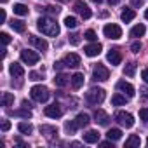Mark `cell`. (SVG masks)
I'll list each match as a JSON object with an SVG mask.
<instances>
[{"mask_svg":"<svg viewBox=\"0 0 148 148\" xmlns=\"http://www.w3.org/2000/svg\"><path fill=\"white\" fill-rule=\"evenodd\" d=\"M54 84H56L58 87H64V86L68 84V77L64 75V73H58V75L54 77Z\"/></svg>","mask_w":148,"mask_h":148,"instance_id":"28","label":"cell"},{"mask_svg":"<svg viewBox=\"0 0 148 148\" xmlns=\"http://www.w3.org/2000/svg\"><path fill=\"white\" fill-rule=\"evenodd\" d=\"M134 18H136V12H134L132 9H124L122 14H120V19H122L124 23H129V21H132Z\"/></svg>","mask_w":148,"mask_h":148,"instance_id":"21","label":"cell"},{"mask_svg":"<svg viewBox=\"0 0 148 148\" xmlns=\"http://www.w3.org/2000/svg\"><path fill=\"white\" fill-rule=\"evenodd\" d=\"M79 129V125H77V122L75 120H70V122H66L64 124V131L68 132V134H75V131Z\"/></svg>","mask_w":148,"mask_h":148,"instance_id":"33","label":"cell"},{"mask_svg":"<svg viewBox=\"0 0 148 148\" xmlns=\"http://www.w3.org/2000/svg\"><path fill=\"white\" fill-rule=\"evenodd\" d=\"M134 73H136V63H127V64L124 66V75L134 77Z\"/></svg>","mask_w":148,"mask_h":148,"instance_id":"31","label":"cell"},{"mask_svg":"<svg viewBox=\"0 0 148 148\" xmlns=\"http://www.w3.org/2000/svg\"><path fill=\"white\" fill-rule=\"evenodd\" d=\"M5 18H7V16H5V11H2V12H0V21L4 23V21H5Z\"/></svg>","mask_w":148,"mask_h":148,"instance_id":"46","label":"cell"},{"mask_svg":"<svg viewBox=\"0 0 148 148\" xmlns=\"http://www.w3.org/2000/svg\"><path fill=\"white\" fill-rule=\"evenodd\" d=\"M141 79H143V80L148 84V68H145V70L141 71Z\"/></svg>","mask_w":148,"mask_h":148,"instance_id":"44","label":"cell"},{"mask_svg":"<svg viewBox=\"0 0 148 148\" xmlns=\"http://www.w3.org/2000/svg\"><path fill=\"white\" fill-rule=\"evenodd\" d=\"M44 113H45V117H49V119H59V117H61V108H59L58 103H54V105H51V106H45Z\"/></svg>","mask_w":148,"mask_h":148,"instance_id":"13","label":"cell"},{"mask_svg":"<svg viewBox=\"0 0 148 148\" xmlns=\"http://www.w3.org/2000/svg\"><path fill=\"white\" fill-rule=\"evenodd\" d=\"M75 122H77V125H79V127H86V125H89L91 119H89V115H87V113H79V115H77V119H75Z\"/></svg>","mask_w":148,"mask_h":148,"instance_id":"22","label":"cell"},{"mask_svg":"<svg viewBox=\"0 0 148 148\" xmlns=\"http://www.w3.org/2000/svg\"><path fill=\"white\" fill-rule=\"evenodd\" d=\"M70 80H71V86H73V89H80V87L84 86V73H80V71L73 73Z\"/></svg>","mask_w":148,"mask_h":148,"instance_id":"17","label":"cell"},{"mask_svg":"<svg viewBox=\"0 0 148 148\" xmlns=\"http://www.w3.org/2000/svg\"><path fill=\"white\" fill-rule=\"evenodd\" d=\"M23 106H26V108H30V106H32V105H30V103H28V101H26V99H25V101H23Z\"/></svg>","mask_w":148,"mask_h":148,"instance_id":"49","label":"cell"},{"mask_svg":"<svg viewBox=\"0 0 148 148\" xmlns=\"http://www.w3.org/2000/svg\"><path fill=\"white\" fill-rule=\"evenodd\" d=\"M112 105H113V106L125 105V96H122V94H113V96H112Z\"/></svg>","mask_w":148,"mask_h":148,"instance_id":"35","label":"cell"},{"mask_svg":"<svg viewBox=\"0 0 148 148\" xmlns=\"http://www.w3.org/2000/svg\"><path fill=\"white\" fill-rule=\"evenodd\" d=\"M103 33H105V37L106 38H112V40H119L120 37H122V28L119 26V25H106L105 28H103Z\"/></svg>","mask_w":148,"mask_h":148,"instance_id":"5","label":"cell"},{"mask_svg":"<svg viewBox=\"0 0 148 148\" xmlns=\"http://www.w3.org/2000/svg\"><path fill=\"white\" fill-rule=\"evenodd\" d=\"M131 51L132 52H139L141 51V42H132L131 44Z\"/></svg>","mask_w":148,"mask_h":148,"instance_id":"40","label":"cell"},{"mask_svg":"<svg viewBox=\"0 0 148 148\" xmlns=\"http://www.w3.org/2000/svg\"><path fill=\"white\" fill-rule=\"evenodd\" d=\"M115 120L122 125V127H132L134 125V117L131 115V113H127V112H117L115 113Z\"/></svg>","mask_w":148,"mask_h":148,"instance_id":"6","label":"cell"},{"mask_svg":"<svg viewBox=\"0 0 148 148\" xmlns=\"http://www.w3.org/2000/svg\"><path fill=\"white\" fill-rule=\"evenodd\" d=\"M86 99L91 105H101L105 101V89H101V87L89 89V92H86Z\"/></svg>","mask_w":148,"mask_h":148,"instance_id":"3","label":"cell"},{"mask_svg":"<svg viewBox=\"0 0 148 148\" xmlns=\"http://www.w3.org/2000/svg\"><path fill=\"white\" fill-rule=\"evenodd\" d=\"M139 119L145 120V122H148V108H141L139 110Z\"/></svg>","mask_w":148,"mask_h":148,"instance_id":"38","label":"cell"},{"mask_svg":"<svg viewBox=\"0 0 148 148\" xmlns=\"http://www.w3.org/2000/svg\"><path fill=\"white\" fill-rule=\"evenodd\" d=\"M84 38H87V40H91V42H94L98 37H96V32L94 30H87L86 33H84Z\"/></svg>","mask_w":148,"mask_h":148,"instance_id":"36","label":"cell"},{"mask_svg":"<svg viewBox=\"0 0 148 148\" xmlns=\"http://www.w3.org/2000/svg\"><path fill=\"white\" fill-rule=\"evenodd\" d=\"M106 59H108V63H112V66H117L122 63V54L119 49H110L106 54Z\"/></svg>","mask_w":148,"mask_h":148,"instance_id":"11","label":"cell"},{"mask_svg":"<svg viewBox=\"0 0 148 148\" xmlns=\"http://www.w3.org/2000/svg\"><path fill=\"white\" fill-rule=\"evenodd\" d=\"M145 18H146V19H148V9H146V11H145Z\"/></svg>","mask_w":148,"mask_h":148,"instance_id":"51","label":"cell"},{"mask_svg":"<svg viewBox=\"0 0 148 148\" xmlns=\"http://www.w3.org/2000/svg\"><path fill=\"white\" fill-rule=\"evenodd\" d=\"M106 136H108V139H112V141H119V139L122 138V131L117 129V127H113V129H110V131L106 132Z\"/></svg>","mask_w":148,"mask_h":148,"instance_id":"27","label":"cell"},{"mask_svg":"<svg viewBox=\"0 0 148 148\" xmlns=\"http://www.w3.org/2000/svg\"><path fill=\"white\" fill-rule=\"evenodd\" d=\"M64 64L66 66H70V68H77L79 64H80V56L79 54H75V52H70V54H66L64 56Z\"/></svg>","mask_w":148,"mask_h":148,"instance_id":"12","label":"cell"},{"mask_svg":"<svg viewBox=\"0 0 148 148\" xmlns=\"http://www.w3.org/2000/svg\"><path fill=\"white\" fill-rule=\"evenodd\" d=\"M40 11L45 12L47 16H58V14L61 12V9H59L58 5H45V7H40Z\"/></svg>","mask_w":148,"mask_h":148,"instance_id":"20","label":"cell"},{"mask_svg":"<svg viewBox=\"0 0 148 148\" xmlns=\"http://www.w3.org/2000/svg\"><path fill=\"white\" fill-rule=\"evenodd\" d=\"M108 77H110V70H108L106 66H103V64H96V66L92 68V79H94V80H98V82H105V80H108Z\"/></svg>","mask_w":148,"mask_h":148,"instance_id":"4","label":"cell"},{"mask_svg":"<svg viewBox=\"0 0 148 148\" xmlns=\"http://www.w3.org/2000/svg\"><path fill=\"white\" fill-rule=\"evenodd\" d=\"M12 11H14V14H18V16H26V14H28V7H26L25 4H14Z\"/></svg>","mask_w":148,"mask_h":148,"instance_id":"29","label":"cell"},{"mask_svg":"<svg viewBox=\"0 0 148 148\" xmlns=\"http://www.w3.org/2000/svg\"><path fill=\"white\" fill-rule=\"evenodd\" d=\"M99 18H108V12H106V11H103V12L99 14Z\"/></svg>","mask_w":148,"mask_h":148,"instance_id":"48","label":"cell"},{"mask_svg":"<svg viewBox=\"0 0 148 148\" xmlns=\"http://www.w3.org/2000/svg\"><path fill=\"white\" fill-rule=\"evenodd\" d=\"M70 44H71V45H79V44H80V35H77V33L70 35Z\"/></svg>","mask_w":148,"mask_h":148,"instance_id":"37","label":"cell"},{"mask_svg":"<svg viewBox=\"0 0 148 148\" xmlns=\"http://www.w3.org/2000/svg\"><path fill=\"white\" fill-rule=\"evenodd\" d=\"M9 71H11V75H12L14 79H23V77H25V70H23V66L18 64V63H12V64L9 66Z\"/></svg>","mask_w":148,"mask_h":148,"instance_id":"16","label":"cell"},{"mask_svg":"<svg viewBox=\"0 0 148 148\" xmlns=\"http://www.w3.org/2000/svg\"><path fill=\"white\" fill-rule=\"evenodd\" d=\"M12 103H14V94L4 92V94H2V106H11Z\"/></svg>","mask_w":148,"mask_h":148,"instance_id":"32","label":"cell"},{"mask_svg":"<svg viewBox=\"0 0 148 148\" xmlns=\"http://www.w3.org/2000/svg\"><path fill=\"white\" fill-rule=\"evenodd\" d=\"M30 96H32V99H35L38 103H45L51 94H49V89L45 86H33L30 89Z\"/></svg>","mask_w":148,"mask_h":148,"instance_id":"2","label":"cell"},{"mask_svg":"<svg viewBox=\"0 0 148 148\" xmlns=\"http://www.w3.org/2000/svg\"><path fill=\"white\" fill-rule=\"evenodd\" d=\"M119 2H120V0H108L110 5H115V4H119Z\"/></svg>","mask_w":148,"mask_h":148,"instance_id":"47","label":"cell"},{"mask_svg":"<svg viewBox=\"0 0 148 148\" xmlns=\"http://www.w3.org/2000/svg\"><path fill=\"white\" fill-rule=\"evenodd\" d=\"M38 59H40V56L35 51H28V49L21 51V61L23 63H26V64H37Z\"/></svg>","mask_w":148,"mask_h":148,"instance_id":"8","label":"cell"},{"mask_svg":"<svg viewBox=\"0 0 148 148\" xmlns=\"http://www.w3.org/2000/svg\"><path fill=\"white\" fill-rule=\"evenodd\" d=\"M101 49H103V45H101V44H98V42H94V44L86 45V47H84V52H86L89 58H94V56H98V54L101 52Z\"/></svg>","mask_w":148,"mask_h":148,"instance_id":"14","label":"cell"},{"mask_svg":"<svg viewBox=\"0 0 148 148\" xmlns=\"http://www.w3.org/2000/svg\"><path fill=\"white\" fill-rule=\"evenodd\" d=\"M9 129H11V122H9V120H4V122H2V131L7 132Z\"/></svg>","mask_w":148,"mask_h":148,"instance_id":"43","label":"cell"},{"mask_svg":"<svg viewBox=\"0 0 148 148\" xmlns=\"http://www.w3.org/2000/svg\"><path fill=\"white\" fill-rule=\"evenodd\" d=\"M145 32H146L145 25H136V26L131 30V37H134V38H139V37H143V35H145Z\"/></svg>","mask_w":148,"mask_h":148,"instance_id":"24","label":"cell"},{"mask_svg":"<svg viewBox=\"0 0 148 148\" xmlns=\"http://www.w3.org/2000/svg\"><path fill=\"white\" fill-rule=\"evenodd\" d=\"M18 131H19L21 134H32V132H33V125L28 124V122H19V124H18Z\"/></svg>","mask_w":148,"mask_h":148,"instance_id":"25","label":"cell"},{"mask_svg":"<svg viewBox=\"0 0 148 148\" xmlns=\"http://www.w3.org/2000/svg\"><path fill=\"white\" fill-rule=\"evenodd\" d=\"M11 115H16V117H23V119H32V112L30 108L23 106V110H16V112H11Z\"/></svg>","mask_w":148,"mask_h":148,"instance_id":"30","label":"cell"},{"mask_svg":"<svg viewBox=\"0 0 148 148\" xmlns=\"http://www.w3.org/2000/svg\"><path fill=\"white\" fill-rule=\"evenodd\" d=\"M64 26H66V28H77V26H79L77 18H73V16H66V18H64Z\"/></svg>","mask_w":148,"mask_h":148,"instance_id":"34","label":"cell"},{"mask_svg":"<svg viewBox=\"0 0 148 148\" xmlns=\"http://www.w3.org/2000/svg\"><path fill=\"white\" fill-rule=\"evenodd\" d=\"M66 64H64V61H56L54 63V70H63Z\"/></svg>","mask_w":148,"mask_h":148,"instance_id":"42","label":"cell"},{"mask_svg":"<svg viewBox=\"0 0 148 148\" xmlns=\"http://www.w3.org/2000/svg\"><path fill=\"white\" fill-rule=\"evenodd\" d=\"M73 11H75L77 14H80L84 19H89V18L92 16V12H91L89 5H87L86 2H82V0H77V2L73 4Z\"/></svg>","mask_w":148,"mask_h":148,"instance_id":"7","label":"cell"},{"mask_svg":"<svg viewBox=\"0 0 148 148\" xmlns=\"http://www.w3.org/2000/svg\"><path fill=\"white\" fill-rule=\"evenodd\" d=\"M146 145H148V138H146Z\"/></svg>","mask_w":148,"mask_h":148,"instance_id":"55","label":"cell"},{"mask_svg":"<svg viewBox=\"0 0 148 148\" xmlns=\"http://www.w3.org/2000/svg\"><path fill=\"white\" fill-rule=\"evenodd\" d=\"M30 44H32L35 49H38V51H47V49H49L47 40L42 38V37H37V35H30Z\"/></svg>","mask_w":148,"mask_h":148,"instance_id":"9","label":"cell"},{"mask_svg":"<svg viewBox=\"0 0 148 148\" xmlns=\"http://www.w3.org/2000/svg\"><path fill=\"white\" fill-rule=\"evenodd\" d=\"M30 80H42V73L32 71V73H30Z\"/></svg>","mask_w":148,"mask_h":148,"instance_id":"39","label":"cell"},{"mask_svg":"<svg viewBox=\"0 0 148 148\" xmlns=\"http://www.w3.org/2000/svg\"><path fill=\"white\" fill-rule=\"evenodd\" d=\"M0 37H2V42H4V45H7L9 42H11V37H9V33H2V35H0Z\"/></svg>","mask_w":148,"mask_h":148,"instance_id":"41","label":"cell"},{"mask_svg":"<svg viewBox=\"0 0 148 148\" xmlns=\"http://www.w3.org/2000/svg\"><path fill=\"white\" fill-rule=\"evenodd\" d=\"M141 92H143V96H145V98H148V91H146V89H143Z\"/></svg>","mask_w":148,"mask_h":148,"instance_id":"50","label":"cell"},{"mask_svg":"<svg viewBox=\"0 0 148 148\" xmlns=\"http://www.w3.org/2000/svg\"><path fill=\"white\" fill-rule=\"evenodd\" d=\"M92 2H96V4H99V2H103V0H92Z\"/></svg>","mask_w":148,"mask_h":148,"instance_id":"53","label":"cell"},{"mask_svg":"<svg viewBox=\"0 0 148 148\" xmlns=\"http://www.w3.org/2000/svg\"><path fill=\"white\" fill-rule=\"evenodd\" d=\"M139 145H141V139H139L138 134H131V136L125 139V146H127V148H131V146H139Z\"/></svg>","mask_w":148,"mask_h":148,"instance_id":"26","label":"cell"},{"mask_svg":"<svg viewBox=\"0 0 148 148\" xmlns=\"http://www.w3.org/2000/svg\"><path fill=\"white\" fill-rule=\"evenodd\" d=\"M5 2H7V0H2V4H5Z\"/></svg>","mask_w":148,"mask_h":148,"instance_id":"54","label":"cell"},{"mask_svg":"<svg viewBox=\"0 0 148 148\" xmlns=\"http://www.w3.org/2000/svg\"><path fill=\"white\" fill-rule=\"evenodd\" d=\"M40 132L45 136V138H56L58 136V129L54 125H40Z\"/></svg>","mask_w":148,"mask_h":148,"instance_id":"18","label":"cell"},{"mask_svg":"<svg viewBox=\"0 0 148 148\" xmlns=\"http://www.w3.org/2000/svg\"><path fill=\"white\" fill-rule=\"evenodd\" d=\"M117 89L120 91V92H124L127 98H132L134 94H136V91H134V87L129 84V82H125V80H119L117 82Z\"/></svg>","mask_w":148,"mask_h":148,"instance_id":"10","label":"cell"},{"mask_svg":"<svg viewBox=\"0 0 148 148\" xmlns=\"http://www.w3.org/2000/svg\"><path fill=\"white\" fill-rule=\"evenodd\" d=\"M59 2H61V4H64V2H70V0H59Z\"/></svg>","mask_w":148,"mask_h":148,"instance_id":"52","label":"cell"},{"mask_svg":"<svg viewBox=\"0 0 148 148\" xmlns=\"http://www.w3.org/2000/svg\"><path fill=\"white\" fill-rule=\"evenodd\" d=\"M84 141L86 143H98L99 141V132L98 131H87L84 134Z\"/></svg>","mask_w":148,"mask_h":148,"instance_id":"19","label":"cell"},{"mask_svg":"<svg viewBox=\"0 0 148 148\" xmlns=\"http://www.w3.org/2000/svg\"><path fill=\"white\" fill-rule=\"evenodd\" d=\"M37 28H38L44 35H47V37H58V35H59V25H58L52 18H49V16L40 18V19L37 21Z\"/></svg>","mask_w":148,"mask_h":148,"instance_id":"1","label":"cell"},{"mask_svg":"<svg viewBox=\"0 0 148 148\" xmlns=\"http://www.w3.org/2000/svg\"><path fill=\"white\" fill-rule=\"evenodd\" d=\"M11 28H12L14 32H18V33H23V32L26 30V25H25L23 21H19V19H12V21H11Z\"/></svg>","mask_w":148,"mask_h":148,"instance_id":"23","label":"cell"},{"mask_svg":"<svg viewBox=\"0 0 148 148\" xmlns=\"http://www.w3.org/2000/svg\"><path fill=\"white\" fill-rule=\"evenodd\" d=\"M94 122H98L99 125H108L110 117H108L106 112H103V110H96V112H94Z\"/></svg>","mask_w":148,"mask_h":148,"instance_id":"15","label":"cell"},{"mask_svg":"<svg viewBox=\"0 0 148 148\" xmlns=\"http://www.w3.org/2000/svg\"><path fill=\"white\" fill-rule=\"evenodd\" d=\"M143 2H145V0H132V5H134V7H141Z\"/></svg>","mask_w":148,"mask_h":148,"instance_id":"45","label":"cell"}]
</instances>
